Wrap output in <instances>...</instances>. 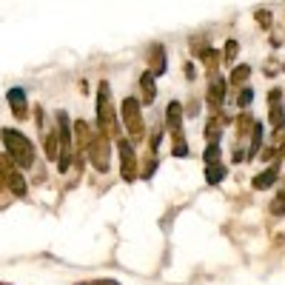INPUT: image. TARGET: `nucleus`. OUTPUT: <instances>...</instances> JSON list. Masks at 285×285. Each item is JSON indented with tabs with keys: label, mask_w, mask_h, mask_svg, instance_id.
Listing matches in <instances>:
<instances>
[{
	"label": "nucleus",
	"mask_w": 285,
	"mask_h": 285,
	"mask_svg": "<svg viewBox=\"0 0 285 285\" xmlns=\"http://www.w3.org/2000/svg\"><path fill=\"white\" fill-rule=\"evenodd\" d=\"M0 137H3V142H6L9 160H14L20 168H28V165L35 163V149H32V142H28L20 131H14V128H3Z\"/></svg>",
	"instance_id": "f257e3e1"
},
{
	"label": "nucleus",
	"mask_w": 285,
	"mask_h": 285,
	"mask_svg": "<svg viewBox=\"0 0 285 285\" xmlns=\"http://www.w3.org/2000/svg\"><path fill=\"white\" fill-rule=\"evenodd\" d=\"M97 120L103 134H114V111H111V100H108V86H100V97H97Z\"/></svg>",
	"instance_id": "f03ea898"
},
{
	"label": "nucleus",
	"mask_w": 285,
	"mask_h": 285,
	"mask_svg": "<svg viewBox=\"0 0 285 285\" xmlns=\"http://www.w3.org/2000/svg\"><path fill=\"white\" fill-rule=\"evenodd\" d=\"M57 120H60V171H69V165H71V128H69L66 111L57 114Z\"/></svg>",
	"instance_id": "7ed1b4c3"
},
{
	"label": "nucleus",
	"mask_w": 285,
	"mask_h": 285,
	"mask_svg": "<svg viewBox=\"0 0 285 285\" xmlns=\"http://www.w3.org/2000/svg\"><path fill=\"white\" fill-rule=\"evenodd\" d=\"M137 108H140V103L131 97L123 103V117H126V126H128V131H131V137H142V126H140V117H137Z\"/></svg>",
	"instance_id": "20e7f679"
},
{
	"label": "nucleus",
	"mask_w": 285,
	"mask_h": 285,
	"mask_svg": "<svg viewBox=\"0 0 285 285\" xmlns=\"http://www.w3.org/2000/svg\"><path fill=\"white\" fill-rule=\"evenodd\" d=\"M89 146H92V163L97 165L100 171H106L108 168V146H106V137H103V131H100V134L94 137Z\"/></svg>",
	"instance_id": "39448f33"
},
{
	"label": "nucleus",
	"mask_w": 285,
	"mask_h": 285,
	"mask_svg": "<svg viewBox=\"0 0 285 285\" xmlns=\"http://www.w3.org/2000/svg\"><path fill=\"white\" fill-rule=\"evenodd\" d=\"M120 154H123V177L126 180H134V151H131V146H128L126 140H120Z\"/></svg>",
	"instance_id": "423d86ee"
},
{
	"label": "nucleus",
	"mask_w": 285,
	"mask_h": 285,
	"mask_svg": "<svg viewBox=\"0 0 285 285\" xmlns=\"http://www.w3.org/2000/svg\"><path fill=\"white\" fill-rule=\"evenodd\" d=\"M9 106H12V111L17 117H26V94H23V89H12L9 92Z\"/></svg>",
	"instance_id": "0eeeda50"
},
{
	"label": "nucleus",
	"mask_w": 285,
	"mask_h": 285,
	"mask_svg": "<svg viewBox=\"0 0 285 285\" xmlns=\"http://www.w3.org/2000/svg\"><path fill=\"white\" fill-rule=\"evenodd\" d=\"M140 89H142V103H146V106H149V103H154V74H151V71H146V74H142V80H140Z\"/></svg>",
	"instance_id": "6e6552de"
},
{
	"label": "nucleus",
	"mask_w": 285,
	"mask_h": 285,
	"mask_svg": "<svg viewBox=\"0 0 285 285\" xmlns=\"http://www.w3.org/2000/svg\"><path fill=\"white\" fill-rule=\"evenodd\" d=\"M9 183H12V191L17 194V197H23V194H26V183H23L20 174H14L12 168H9Z\"/></svg>",
	"instance_id": "1a4fd4ad"
},
{
	"label": "nucleus",
	"mask_w": 285,
	"mask_h": 285,
	"mask_svg": "<svg viewBox=\"0 0 285 285\" xmlns=\"http://www.w3.org/2000/svg\"><path fill=\"white\" fill-rule=\"evenodd\" d=\"M168 126L174 128V131L180 128V106H177V103H171V106H168Z\"/></svg>",
	"instance_id": "9d476101"
},
{
	"label": "nucleus",
	"mask_w": 285,
	"mask_h": 285,
	"mask_svg": "<svg viewBox=\"0 0 285 285\" xmlns=\"http://www.w3.org/2000/svg\"><path fill=\"white\" fill-rule=\"evenodd\" d=\"M274 174H277V171H265L263 177L256 180V185H260V188H263V185H268V183H271V180H274Z\"/></svg>",
	"instance_id": "9b49d317"
},
{
	"label": "nucleus",
	"mask_w": 285,
	"mask_h": 285,
	"mask_svg": "<svg viewBox=\"0 0 285 285\" xmlns=\"http://www.w3.org/2000/svg\"><path fill=\"white\" fill-rule=\"evenodd\" d=\"M83 285H114L111 279H100V282H83Z\"/></svg>",
	"instance_id": "f8f14e48"
}]
</instances>
